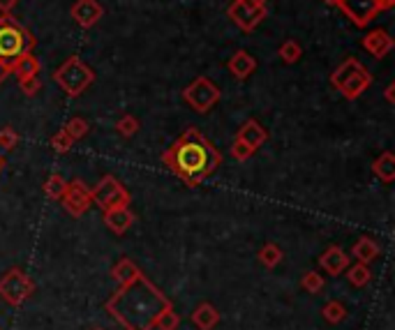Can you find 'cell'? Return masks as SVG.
Here are the masks:
<instances>
[{
    "label": "cell",
    "mask_w": 395,
    "mask_h": 330,
    "mask_svg": "<svg viewBox=\"0 0 395 330\" xmlns=\"http://www.w3.org/2000/svg\"><path fill=\"white\" fill-rule=\"evenodd\" d=\"M278 56L282 58V63L294 65V63H299V61H301V56H303V46H301L299 42H296V40H287V42H282V44H280Z\"/></svg>",
    "instance_id": "23"
},
{
    "label": "cell",
    "mask_w": 395,
    "mask_h": 330,
    "mask_svg": "<svg viewBox=\"0 0 395 330\" xmlns=\"http://www.w3.org/2000/svg\"><path fill=\"white\" fill-rule=\"evenodd\" d=\"M372 171L381 182H393L395 180V158H393V153H389V150L381 153L379 158L374 160Z\"/></svg>",
    "instance_id": "19"
},
{
    "label": "cell",
    "mask_w": 395,
    "mask_h": 330,
    "mask_svg": "<svg viewBox=\"0 0 395 330\" xmlns=\"http://www.w3.org/2000/svg\"><path fill=\"white\" fill-rule=\"evenodd\" d=\"M324 316L329 319L331 324H340L344 316H347V309H344L338 300H333V303H329L324 307Z\"/></svg>",
    "instance_id": "31"
},
{
    "label": "cell",
    "mask_w": 395,
    "mask_h": 330,
    "mask_svg": "<svg viewBox=\"0 0 395 330\" xmlns=\"http://www.w3.org/2000/svg\"><path fill=\"white\" fill-rule=\"evenodd\" d=\"M351 254L359 264H370V261L377 259L379 254V245L372 238H361L356 245L351 247Z\"/></svg>",
    "instance_id": "20"
},
{
    "label": "cell",
    "mask_w": 395,
    "mask_h": 330,
    "mask_svg": "<svg viewBox=\"0 0 395 330\" xmlns=\"http://www.w3.org/2000/svg\"><path fill=\"white\" fill-rule=\"evenodd\" d=\"M379 3H381V7H384V9H391V7H395V0H379Z\"/></svg>",
    "instance_id": "38"
},
{
    "label": "cell",
    "mask_w": 395,
    "mask_h": 330,
    "mask_svg": "<svg viewBox=\"0 0 395 330\" xmlns=\"http://www.w3.org/2000/svg\"><path fill=\"white\" fill-rule=\"evenodd\" d=\"M35 40L26 28L12 16H0V63L9 72L24 56L33 53Z\"/></svg>",
    "instance_id": "3"
},
{
    "label": "cell",
    "mask_w": 395,
    "mask_h": 330,
    "mask_svg": "<svg viewBox=\"0 0 395 330\" xmlns=\"http://www.w3.org/2000/svg\"><path fill=\"white\" fill-rule=\"evenodd\" d=\"M231 155L239 162H245V160H250L252 155H254V150L250 148V145H245L243 141H239V139H234V145H231Z\"/></svg>",
    "instance_id": "34"
},
{
    "label": "cell",
    "mask_w": 395,
    "mask_h": 330,
    "mask_svg": "<svg viewBox=\"0 0 395 330\" xmlns=\"http://www.w3.org/2000/svg\"><path fill=\"white\" fill-rule=\"evenodd\" d=\"M183 100L192 106V111L209 113L213 106L220 102V88H217L209 76H196V79L183 91Z\"/></svg>",
    "instance_id": "6"
},
{
    "label": "cell",
    "mask_w": 395,
    "mask_h": 330,
    "mask_svg": "<svg viewBox=\"0 0 395 330\" xmlns=\"http://www.w3.org/2000/svg\"><path fill=\"white\" fill-rule=\"evenodd\" d=\"M331 86L344 100H359L372 86V74L365 70V65L359 63L356 58H347L331 74Z\"/></svg>",
    "instance_id": "4"
},
{
    "label": "cell",
    "mask_w": 395,
    "mask_h": 330,
    "mask_svg": "<svg viewBox=\"0 0 395 330\" xmlns=\"http://www.w3.org/2000/svg\"><path fill=\"white\" fill-rule=\"evenodd\" d=\"M9 74H16V79L19 81H26V79H33V76L39 74V61L33 56V53H28L24 56L21 61H19L14 67H12V72Z\"/></svg>",
    "instance_id": "21"
},
{
    "label": "cell",
    "mask_w": 395,
    "mask_h": 330,
    "mask_svg": "<svg viewBox=\"0 0 395 330\" xmlns=\"http://www.w3.org/2000/svg\"><path fill=\"white\" fill-rule=\"evenodd\" d=\"M259 261L266 268H275L282 261V249L278 245H273V242H269V245H264L259 249Z\"/></svg>",
    "instance_id": "27"
},
{
    "label": "cell",
    "mask_w": 395,
    "mask_h": 330,
    "mask_svg": "<svg viewBox=\"0 0 395 330\" xmlns=\"http://www.w3.org/2000/svg\"><path fill=\"white\" fill-rule=\"evenodd\" d=\"M303 289H308L310 294H317V291H321L324 289V277L319 275V273H308L303 277Z\"/></svg>",
    "instance_id": "33"
},
{
    "label": "cell",
    "mask_w": 395,
    "mask_h": 330,
    "mask_svg": "<svg viewBox=\"0 0 395 330\" xmlns=\"http://www.w3.org/2000/svg\"><path fill=\"white\" fill-rule=\"evenodd\" d=\"M19 86H21V91L26 93V95H37V91H39V76H33V79H26V81H19Z\"/></svg>",
    "instance_id": "35"
},
{
    "label": "cell",
    "mask_w": 395,
    "mask_h": 330,
    "mask_svg": "<svg viewBox=\"0 0 395 330\" xmlns=\"http://www.w3.org/2000/svg\"><path fill=\"white\" fill-rule=\"evenodd\" d=\"M91 199L95 206H100L102 210H111L118 206H127L130 203V192L125 190V185L114 176H104L100 182L91 190Z\"/></svg>",
    "instance_id": "7"
},
{
    "label": "cell",
    "mask_w": 395,
    "mask_h": 330,
    "mask_svg": "<svg viewBox=\"0 0 395 330\" xmlns=\"http://www.w3.org/2000/svg\"><path fill=\"white\" fill-rule=\"evenodd\" d=\"M139 128H141V123L134 118L132 113H123L121 118L116 120V130H118V134H123V137H134L136 132H139Z\"/></svg>",
    "instance_id": "26"
},
{
    "label": "cell",
    "mask_w": 395,
    "mask_h": 330,
    "mask_svg": "<svg viewBox=\"0 0 395 330\" xmlns=\"http://www.w3.org/2000/svg\"><path fill=\"white\" fill-rule=\"evenodd\" d=\"M386 100H389V104L395 102V83H389V88H386Z\"/></svg>",
    "instance_id": "36"
},
{
    "label": "cell",
    "mask_w": 395,
    "mask_h": 330,
    "mask_svg": "<svg viewBox=\"0 0 395 330\" xmlns=\"http://www.w3.org/2000/svg\"><path fill=\"white\" fill-rule=\"evenodd\" d=\"M256 70V58L245 51V48H241V51H236L231 58H229V72L236 76L239 81H245L248 76H252Z\"/></svg>",
    "instance_id": "16"
},
{
    "label": "cell",
    "mask_w": 395,
    "mask_h": 330,
    "mask_svg": "<svg viewBox=\"0 0 395 330\" xmlns=\"http://www.w3.org/2000/svg\"><path fill=\"white\" fill-rule=\"evenodd\" d=\"M65 187H67V180L63 176H58V173H51V176L46 178L44 182V194L49 199H63V194H65Z\"/></svg>",
    "instance_id": "24"
},
{
    "label": "cell",
    "mask_w": 395,
    "mask_h": 330,
    "mask_svg": "<svg viewBox=\"0 0 395 330\" xmlns=\"http://www.w3.org/2000/svg\"><path fill=\"white\" fill-rule=\"evenodd\" d=\"M349 282L354 287H365L370 282V270H368V264H356L354 268H349Z\"/></svg>",
    "instance_id": "29"
},
{
    "label": "cell",
    "mask_w": 395,
    "mask_h": 330,
    "mask_svg": "<svg viewBox=\"0 0 395 330\" xmlns=\"http://www.w3.org/2000/svg\"><path fill=\"white\" fill-rule=\"evenodd\" d=\"M319 266H321L329 275H340L342 270H347V268H349V257L344 254V252H342L340 247L331 245V247L321 254Z\"/></svg>",
    "instance_id": "17"
},
{
    "label": "cell",
    "mask_w": 395,
    "mask_h": 330,
    "mask_svg": "<svg viewBox=\"0 0 395 330\" xmlns=\"http://www.w3.org/2000/svg\"><path fill=\"white\" fill-rule=\"evenodd\" d=\"M141 270L136 268L130 259H121L118 264L114 266V270H111V275H114V279L116 282H121V284H127V282H132V279L139 275Z\"/></svg>",
    "instance_id": "22"
},
{
    "label": "cell",
    "mask_w": 395,
    "mask_h": 330,
    "mask_svg": "<svg viewBox=\"0 0 395 330\" xmlns=\"http://www.w3.org/2000/svg\"><path fill=\"white\" fill-rule=\"evenodd\" d=\"M3 167H5V160H3V155H0V171H3Z\"/></svg>",
    "instance_id": "40"
},
{
    "label": "cell",
    "mask_w": 395,
    "mask_h": 330,
    "mask_svg": "<svg viewBox=\"0 0 395 330\" xmlns=\"http://www.w3.org/2000/svg\"><path fill=\"white\" fill-rule=\"evenodd\" d=\"M54 81L61 86L63 93H67L70 97H79L81 93H86L88 86L95 81V72L79 56H70L54 72Z\"/></svg>",
    "instance_id": "5"
},
{
    "label": "cell",
    "mask_w": 395,
    "mask_h": 330,
    "mask_svg": "<svg viewBox=\"0 0 395 330\" xmlns=\"http://www.w3.org/2000/svg\"><path fill=\"white\" fill-rule=\"evenodd\" d=\"M338 7H340V12L359 28L370 26L372 19L379 12H384L379 0H340Z\"/></svg>",
    "instance_id": "10"
},
{
    "label": "cell",
    "mask_w": 395,
    "mask_h": 330,
    "mask_svg": "<svg viewBox=\"0 0 395 330\" xmlns=\"http://www.w3.org/2000/svg\"><path fill=\"white\" fill-rule=\"evenodd\" d=\"M179 324H181V316L176 314L174 309L169 307L166 312L160 314V319H157L155 328H160V330H176V328H179Z\"/></svg>",
    "instance_id": "30"
},
{
    "label": "cell",
    "mask_w": 395,
    "mask_h": 330,
    "mask_svg": "<svg viewBox=\"0 0 395 330\" xmlns=\"http://www.w3.org/2000/svg\"><path fill=\"white\" fill-rule=\"evenodd\" d=\"M226 14H229V19L241 31L250 33L266 19V5L252 3V0H234Z\"/></svg>",
    "instance_id": "9"
},
{
    "label": "cell",
    "mask_w": 395,
    "mask_h": 330,
    "mask_svg": "<svg viewBox=\"0 0 395 330\" xmlns=\"http://www.w3.org/2000/svg\"><path fill=\"white\" fill-rule=\"evenodd\" d=\"M324 3H326V5H333V7H338V3H340V0H324Z\"/></svg>",
    "instance_id": "39"
},
{
    "label": "cell",
    "mask_w": 395,
    "mask_h": 330,
    "mask_svg": "<svg viewBox=\"0 0 395 330\" xmlns=\"http://www.w3.org/2000/svg\"><path fill=\"white\" fill-rule=\"evenodd\" d=\"M393 46H395L393 37L386 31H381V28H377V31H370L368 35L363 37V48L372 58H384L386 53L393 51Z\"/></svg>",
    "instance_id": "13"
},
{
    "label": "cell",
    "mask_w": 395,
    "mask_h": 330,
    "mask_svg": "<svg viewBox=\"0 0 395 330\" xmlns=\"http://www.w3.org/2000/svg\"><path fill=\"white\" fill-rule=\"evenodd\" d=\"M104 225L114 231V234H125L127 229L134 225V212L127 206H118L111 210H104Z\"/></svg>",
    "instance_id": "15"
},
{
    "label": "cell",
    "mask_w": 395,
    "mask_h": 330,
    "mask_svg": "<svg viewBox=\"0 0 395 330\" xmlns=\"http://www.w3.org/2000/svg\"><path fill=\"white\" fill-rule=\"evenodd\" d=\"M31 294H33V279L28 277L24 270L12 268L9 273L0 277V298H3L5 303L19 307Z\"/></svg>",
    "instance_id": "8"
},
{
    "label": "cell",
    "mask_w": 395,
    "mask_h": 330,
    "mask_svg": "<svg viewBox=\"0 0 395 330\" xmlns=\"http://www.w3.org/2000/svg\"><path fill=\"white\" fill-rule=\"evenodd\" d=\"M236 139L243 141L245 145H250V148L256 153L266 141H269V132H266V128L259 120L250 118L248 123L241 125V130H239V134H236Z\"/></svg>",
    "instance_id": "14"
},
{
    "label": "cell",
    "mask_w": 395,
    "mask_h": 330,
    "mask_svg": "<svg viewBox=\"0 0 395 330\" xmlns=\"http://www.w3.org/2000/svg\"><path fill=\"white\" fill-rule=\"evenodd\" d=\"M171 307V303L155 289L144 273L136 275L132 282L123 284L114 298L106 303V309L125 330H151L155 328L162 312Z\"/></svg>",
    "instance_id": "1"
},
{
    "label": "cell",
    "mask_w": 395,
    "mask_h": 330,
    "mask_svg": "<svg viewBox=\"0 0 395 330\" xmlns=\"http://www.w3.org/2000/svg\"><path fill=\"white\" fill-rule=\"evenodd\" d=\"M16 143H19L16 130H12V128L0 130V150H12V148H16Z\"/></svg>",
    "instance_id": "32"
},
{
    "label": "cell",
    "mask_w": 395,
    "mask_h": 330,
    "mask_svg": "<svg viewBox=\"0 0 395 330\" xmlns=\"http://www.w3.org/2000/svg\"><path fill=\"white\" fill-rule=\"evenodd\" d=\"M49 145H51L56 153H70L72 145H74V139L70 137V134H65L61 130V132H56L51 139H49Z\"/></svg>",
    "instance_id": "28"
},
{
    "label": "cell",
    "mask_w": 395,
    "mask_h": 330,
    "mask_svg": "<svg viewBox=\"0 0 395 330\" xmlns=\"http://www.w3.org/2000/svg\"><path fill=\"white\" fill-rule=\"evenodd\" d=\"M190 321L199 330H213L217 326V321H220V314H217V309L211 303H201L199 307L194 309Z\"/></svg>",
    "instance_id": "18"
},
{
    "label": "cell",
    "mask_w": 395,
    "mask_h": 330,
    "mask_svg": "<svg viewBox=\"0 0 395 330\" xmlns=\"http://www.w3.org/2000/svg\"><path fill=\"white\" fill-rule=\"evenodd\" d=\"M220 162L222 155L196 128H187L171 143V148L162 155L164 167L190 187L201 185L206 178L213 176V171L220 167Z\"/></svg>",
    "instance_id": "2"
},
{
    "label": "cell",
    "mask_w": 395,
    "mask_h": 330,
    "mask_svg": "<svg viewBox=\"0 0 395 330\" xmlns=\"http://www.w3.org/2000/svg\"><path fill=\"white\" fill-rule=\"evenodd\" d=\"M88 130H91V125H88V120L81 118V115H74V118L67 120L65 128H63V132L70 134V137H72L74 141H76V139H84L86 134H88Z\"/></svg>",
    "instance_id": "25"
},
{
    "label": "cell",
    "mask_w": 395,
    "mask_h": 330,
    "mask_svg": "<svg viewBox=\"0 0 395 330\" xmlns=\"http://www.w3.org/2000/svg\"><path fill=\"white\" fill-rule=\"evenodd\" d=\"M63 206L67 208V212H72L74 217L84 215V212H88V208L93 206L91 190H86V185L81 180L67 182L65 194H63Z\"/></svg>",
    "instance_id": "11"
},
{
    "label": "cell",
    "mask_w": 395,
    "mask_h": 330,
    "mask_svg": "<svg viewBox=\"0 0 395 330\" xmlns=\"http://www.w3.org/2000/svg\"><path fill=\"white\" fill-rule=\"evenodd\" d=\"M7 76H9V70H7V67H5L3 63H0V83H3V81L7 79Z\"/></svg>",
    "instance_id": "37"
},
{
    "label": "cell",
    "mask_w": 395,
    "mask_h": 330,
    "mask_svg": "<svg viewBox=\"0 0 395 330\" xmlns=\"http://www.w3.org/2000/svg\"><path fill=\"white\" fill-rule=\"evenodd\" d=\"M252 3H261V5H266V3H269V0H252Z\"/></svg>",
    "instance_id": "41"
},
{
    "label": "cell",
    "mask_w": 395,
    "mask_h": 330,
    "mask_svg": "<svg viewBox=\"0 0 395 330\" xmlns=\"http://www.w3.org/2000/svg\"><path fill=\"white\" fill-rule=\"evenodd\" d=\"M70 14L76 26L88 31V28L100 24V19L104 16V7L100 5V0H76L70 9Z\"/></svg>",
    "instance_id": "12"
}]
</instances>
